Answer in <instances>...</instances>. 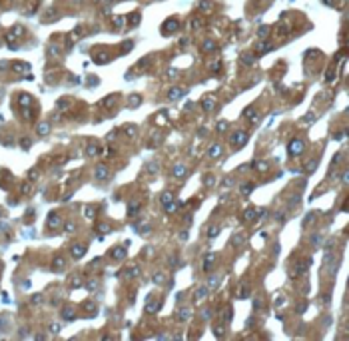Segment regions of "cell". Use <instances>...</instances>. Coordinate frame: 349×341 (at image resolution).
I'll return each instance as SVG.
<instances>
[{"mask_svg":"<svg viewBox=\"0 0 349 341\" xmlns=\"http://www.w3.org/2000/svg\"><path fill=\"white\" fill-rule=\"evenodd\" d=\"M130 104H132V106H138V104H140V96H138V94H134V96H132Z\"/></svg>","mask_w":349,"mask_h":341,"instance_id":"obj_41","label":"cell"},{"mask_svg":"<svg viewBox=\"0 0 349 341\" xmlns=\"http://www.w3.org/2000/svg\"><path fill=\"white\" fill-rule=\"evenodd\" d=\"M267 166H269L267 162H257V164H255V162H253V168H257L259 172H265V170H267Z\"/></svg>","mask_w":349,"mask_h":341,"instance_id":"obj_20","label":"cell"},{"mask_svg":"<svg viewBox=\"0 0 349 341\" xmlns=\"http://www.w3.org/2000/svg\"><path fill=\"white\" fill-rule=\"evenodd\" d=\"M84 309H86V311H94V309H96V303H92V301H86Z\"/></svg>","mask_w":349,"mask_h":341,"instance_id":"obj_36","label":"cell"},{"mask_svg":"<svg viewBox=\"0 0 349 341\" xmlns=\"http://www.w3.org/2000/svg\"><path fill=\"white\" fill-rule=\"evenodd\" d=\"M257 34H259V38H265V36L269 34V28H267V26H261V28H259V32H257Z\"/></svg>","mask_w":349,"mask_h":341,"instance_id":"obj_28","label":"cell"},{"mask_svg":"<svg viewBox=\"0 0 349 341\" xmlns=\"http://www.w3.org/2000/svg\"><path fill=\"white\" fill-rule=\"evenodd\" d=\"M182 94H184V90L182 88H174V90H170V100H178V98H182Z\"/></svg>","mask_w":349,"mask_h":341,"instance_id":"obj_11","label":"cell"},{"mask_svg":"<svg viewBox=\"0 0 349 341\" xmlns=\"http://www.w3.org/2000/svg\"><path fill=\"white\" fill-rule=\"evenodd\" d=\"M138 212H140V204H132L130 209H128V215H136Z\"/></svg>","mask_w":349,"mask_h":341,"instance_id":"obj_21","label":"cell"},{"mask_svg":"<svg viewBox=\"0 0 349 341\" xmlns=\"http://www.w3.org/2000/svg\"><path fill=\"white\" fill-rule=\"evenodd\" d=\"M154 281H156V283H164V281H166L164 273H156V275H154Z\"/></svg>","mask_w":349,"mask_h":341,"instance_id":"obj_34","label":"cell"},{"mask_svg":"<svg viewBox=\"0 0 349 341\" xmlns=\"http://www.w3.org/2000/svg\"><path fill=\"white\" fill-rule=\"evenodd\" d=\"M146 170H148V172H152V174H156V172H158V164H156V162H152V164H148V168H146Z\"/></svg>","mask_w":349,"mask_h":341,"instance_id":"obj_31","label":"cell"},{"mask_svg":"<svg viewBox=\"0 0 349 341\" xmlns=\"http://www.w3.org/2000/svg\"><path fill=\"white\" fill-rule=\"evenodd\" d=\"M208 235H210V237H214V235H217V227H211V229H210V234H208Z\"/></svg>","mask_w":349,"mask_h":341,"instance_id":"obj_49","label":"cell"},{"mask_svg":"<svg viewBox=\"0 0 349 341\" xmlns=\"http://www.w3.org/2000/svg\"><path fill=\"white\" fill-rule=\"evenodd\" d=\"M214 333H216L217 337H222V335H224V325H222V323L216 325V327H214Z\"/></svg>","mask_w":349,"mask_h":341,"instance_id":"obj_27","label":"cell"},{"mask_svg":"<svg viewBox=\"0 0 349 341\" xmlns=\"http://www.w3.org/2000/svg\"><path fill=\"white\" fill-rule=\"evenodd\" d=\"M94 60H96V62H106V60H108V54H98V56L94 54Z\"/></svg>","mask_w":349,"mask_h":341,"instance_id":"obj_32","label":"cell"},{"mask_svg":"<svg viewBox=\"0 0 349 341\" xmlns=\"http://www.w3.org/2000/svg\"><path fill=\"white\" fill-rule=\"evenodd\" d=\"M178 26H180V24H178V20H176V18H168V20L164 22V26H162V32H164L166 36H170L172 32H176V30H178Z\"/></svg>","mask_w":349,"mask_h":341,"instance_id":"obj_2","label":"cell"},{"mask_svg":"<svg viewBox=\"0 0 349 341\" xmlns=\"http://www.w3.org/2000/svg\"><path fill=\"white\" fill-rule=\"evenodd\" d=\"M98 229L106 234V231H110V226H106V223H100V226H98Z\"/></svg>","mask_w":349,"mask_h":341,"instance_id":"obj_43","label":"cell"},{"mask_svg":"<svg viewBox=\"0 0 349 341\" xmlns=\"http://www.w3.org/2000/svg\"><path fill=\"white\" fill-rule=\"evenodd\" d=\"M112 255H114V259H124V257H126V248L112 249Z\"/></svg>","mask_w":349,"mask_h":341,"instance_id":"obj_10","label":"cell"},{"mask_svg":"<svg viewBox=\"0 0 349 341\" xmlns=\"http://www.w3.org/2000/svg\"><path fill=\"white\" fill-rule=\"evenodd\" d=\"M247 295H250V287H244L242 293H239V297H247Z\"/></svg>","mask_w":349,"mask_h":341,"instance_id":"obj_45","label":"cell"},{"mask_svg":"<svg viewBox=\"0 0 349 341\" xmlns=\"http://www.w3.org/2000/svg\"><path fill=\"white\" fill-rule=\"evenodd\" d=\"M245 116H247V118H250V120L253 122V124H255V122L259 120V114H253L251 110H247V112H245Z\"/></svg>","mask_w":349,"mask_h":341,"instance_id":"obj_22","label":"cell"},{"mask_svg":"<svg viewBox=\"0 0 349 341\" xmlns=\"http://www.w3.org/2000/svg\"><path fill=\"white\" fill-rule=\"evenodd\" d=\"M190 317H191V311H190V309H182V311H180V321H188Z\"/></svg>","mask_w":349,"mask_h":341,"instance_id":"obj_18","label":"cell"},{"mask_svg":"<svg viewBox=\"0 0 349 341\" xmlns=\"http://www.w3.org/2000/svg\"><path fill=\"white\" fill-rule=\"evenodd\" d=\"M303 148H305L303 140H291L289 144H287V152H289L291 156H299L303 152Z\"/></svg>","mask_w":349,"mask_h":341,"instance_id":"obj_1","label":"cell"},{"mask_svg":"<svg viewBox=\"0 0 349 341\" xmlns=\"http://www.w3.org/2000/svg\"><path fill=\"white\" fill-rule=\"evenodd\" d=\"M242 241H244V237H242V235H233V241H231V243H233V245H239Z\"/></svg>","mask_w":349,"mask_h":341,"instance_id":"obj_42","label":"cell"},{"mask_svg":"<svg viewBox=\"0 0 349 341\" xmlns=\"http://www.w3.org/2000/svg\"><path fill=\"white\" fill-rule=\"evenodd\" d=\"M136 24H140V14L138 12L130 14V26H136Z\"/></svg>","mask_w":349,"mask_h":341,"instance_id":"obj_19","label":"cell"},{"mask_svg":"<svg viewBox=\"0 0 349 341\" xmlns=\"http://www.w3.org/2000/svg\"><path fill=\"white\" fill-rule=\"evenodd\" d=\"M205 293H208V287H202V289H198V293H196V297H198V299H202V297H204Z\"/></svg>","mask_w":349,"mask_h":341,"instance_id":"obj_39","label":"cell"},{"mask_svg":"<svg viewBox=\"0 0 349 341\" xmlns=\"http://www.w3.org/2000/svg\"><path fill=\"white\" fill-rule=\"evenodd\" d=\"M126 134H130V136H134V134H136V128H134V126H130V130H128V128H126Z\"/></svg>","mask_w":349,"mask_h":341,"instance_id":"obj_46","label":"cell"},{"mask_svg":"<svg viewBox=\"0 0 349 341\" xmlns=\"http://www.w3.org/2000/svg\"><path fill=\"white\" fill-rule=\"evenodd\" d=\"M172 174L176 176V178H184V176H186V166H184V164H176V166H174V170H172Z\"/></svg>","mask_w":349,"mask_h":341,"instance_id":"obj_5","label":"cell"},{"mask_svg":"<svg viewBox=\"0 0 349 341\" xmlns=\"http://www.w3.org/2000/svg\"><path fill=\"white\" fill-rule=\"evenodd\" d=\"M204 184H205V186H214V178H211V176H208V178L204 180Z\"/></svg>","mask_w":349,"mask_h":341,"instance_id":"obj_44","label":"cell"},{"mask_svg":"<svg viewBox=\"0 0 349 341\" xmlns=\"http://www.w3.org/2000/svg\"><path fill=\"white\" fill-rule=\"evenodd\" d=\"M321 243V237L319 235H313V245H319Z\"/></svg>","mask_w":349,"mask_h":341,"instance_id":"obj_47","label":"cell"},{"mask_svg":"<svg viewBox=\"0 0 349 341\" xmlns=\"http://www.w3.org/2000/svg\"><path fill=\"white\" fill-rule=\"evenodd\" d=\"M62 317H66V319H72V317H74V311H72L70 307H66L64 311H62Z\"/></svg>","mask_w":349,"mask_h":341,"instance_id":"obj_25","label":"cell"},{"mask_svg":"<svg viewBox=\"0 0 349 341\" xmlns=\"http://www.w3.org/2000/svg\"><path fill=\"white\" fill-rule=\"evenodd\" d=\"M48 130H50V126H48V124H40V126H38V134L44 136V134H48Z\"/></svg>","mask_w":349,"mask_h":341,"instance_id":"obj_23","label":"cell"},{"mask_svg":"<svg viewBox=\"0 0 349 341\" xmlns=\"http://www.w3.org/2000/svg\"><path fill=\"white\" fill-rule=\"evenodd\" d=\"M204 50H205V52H210V50H216V44H214L211 40H205V42H204Z\"/></svg>","mask_w":349,"mask_h":341,"instance_id":"obj_24","label":"cell"},{"mask_svg":"<svg viewBox=\"0 0 349 341\" xmlns=\"http://www.w3.org/2000/svg\"><path fill=\"white\" fill-rule=\"evenodd\" d=\"M62 268H64V257H62V255H56L54 261H52V269L54 271H60Z\"/></svg>","mask_w":349,"mask_h":341,"instance_id":"obj_7","label":"cell"},{"mask_svg":"<svg viewBox=\"0 0 349 341\" xmlns=\"http://www.w3.org/2000/svg\"><path fill=\"white\" fill-rule=\"evenodd\" d=\"M315 166H317V160H311L307 166H305V172H313L315 170Z\"/></svg>","mask_w":349,"mask_h":341,"instance_id":"obj_30","label":"cell"},{"mask_svg":"<svg viewBox=\"0 0 349 341\" xmlns=\"http://www.w3.org/2000/svg\"><path fill=\"white\" fill-rule=\"evenodd\" d=\"M208 154H210L211 158H217V156L222 154V146H219V144H214V146L210 148V152H208Z\"/></svg>","mask_w":349,"mask_h":341,"instance_id":"obj_12","label":"cell"},{"mask_svg":"<svg viewBox=\"0 0 349 341\" xmlns=\"http://www.w3.org/2000/svg\"><path fill=\"white\" fill-rule=\"evenodd\" d=\"M251 190H253V184H245V186H242V192H244V194H250Z\"/></svg>","mask_w":349,"mask_h":341,"instance_id":"obj_38","label":"cell"},{"mask_svg":"<svg viewBox=\"0 0 349 341\" xmlns=\"http://www.w3.org/2000/svg\"><path fill=\"white\" fill-rule=\"evenodd\" d=\"M214 106H216V98H214V96H210V98H205V100L202 102V108H204L205 112H211Z\"/></svg>","mask_w":349,"mask_h":341,"instance_id":"obj_4","label":"cell"},{"mask_svg":"<svg viewBox=\"0 0 349 341\" xmlns=\"http://www.w3.org/2000/svg\"><path fill=\"white\" fill-rule=\"evenodd\" d=\"M271 48H273V46H271L269 42H264V44H259V46H257V52H259V54H264V52H269Z\"/></svg>","mask_w":349,"mask_h":341,"instance_id":"obj_15","label":"cell"},{"mask_svg":"<svg viewBox=\"0 0 349 341\" xmlns=\"http://www.w3.org/2000/svg\"><path fill=\"white\" fill-rule=\"evenodd\" d=\"M144 309H146V313H156V311L160 309V303H158V301H150Z\"/></svg>","mask_w":349,"mask_h":341,"instance_id":"obj_9","label":"cell"},{"mask_svg":"<svg viewBox=\"0 0 349 341\" xmlns=\"http://www.w3.org/2000/svg\"><path fill=\"white\" fill-rule=\"evenodd\" d=\"M255 218H257V212H255V209H247V212L244 214V220H247V221H250V220H255Z\"/></svg>","mask_w":349,"mask_h":341,"instance_id":"obj_17","label":"cell"},{"mask_svg":"<svg viewBox=\"0 0 349 341\" xmlns=\"http://www.w3.org/2000/svg\"><path fill=\"white\" fill-rule=\"evenodd\" d=\"M242 60H244L247 66H253V58H251V56H247V54H242Z\"/></svg>","mask_w":349,"mask_h":341,"instance_id":"obj_26","label":"cell"},{"mask_svg":"<svg viewBox=\"0 0 349 341\" xmlns=\"http://www.w3.org/2000/svg\"><path fill=\"white\" fill-rule=\"evenodd\" d=\"M313 218H315V214H309V215H307V218H305V226H307L309 221H313Z\"/></svg>","mask_w":349,"mask_h":341,"instance_id":"obj_48","label":"cell"},{"mask_svg":"<svg viewBox=\"0 0 349 341\" xmlns=\"http://www.w3.org/2000/svg\"><path fill=\"white\" fill-rule=\"evenodd\" d=\"M48 223H50V227H56L60 223V218L56 214H50V218H48Z\"/></svg>","mask_w":349,"mask_h":341,"instance_id":"obj_16","label":"cell"},{"mask_svg":"<svg viewBox=\"0 0 349 341\" xmlns=\"http://www.w3.org/2000/svg\"><path fill=\"white\" fill-rule=\"evenodd\" d=\"M245 142H247V132H244V130H242V132L237 130L236 134L231 136V144H233V146H244Z\"/></svg>","mask_w":349,"mask_h":341,"instance_id":"obj_3","label":"cell"},{"mask_svg":"<svg viewBox=\"0 0 349 341\" xmlns=\"http://www.w3.org/2000/svg\"><path fill=\"white\" fill-rule=\"evenodd\" d=\"M228 128V122H217V132H225Z\"/></svg>","mask_w":349,"mask_h":341,"instance_id":"obj_40","label":"cell"},{"mask_svg":"<svg viewBox=\"0 0 349 341\" xmlns=\"http://www.w3.org/2000/svg\"><path fill=\"white\" fill-rule=\"evenodd\" d=\"M170 265H178V257H172V259H170Z\"/></svg>","mask_w":349,"mask_h":341,"instance_id":"obj_50","label":"cell"},{"mask_svg":"<svg viewBox=\"0 0 349 341\" xmlns=\"http://www.w3.org/2000/svg\"><path fill=\"white\" fill-rule=\"evenodd\" d=\"M96 178H98V180H106V178H108V168L98 166L96 168Z\"/></svg>","mask_w":349,"mask_h":341,"instance_id":"obj_8","label":"cell"},{"mask_svg":"<svg viewBox=\"0 0 349 341\" xmlns=\"http://www.w3.org/2000/svg\"><path fill=\"white\" fill-rule=\"evenodd\" d=\"M214 259H216V257H214V254H210V257H205V261H204V269H205V271H210V269H211Z\"/></svg>","mask_w":349,"mask_h":341,"instance_id":"obj_14","label":"cell"},{"mask_svg":"<svg viewBox=\"0 0 349 341\" xmlns=\"http://www.w3.org/2000/svg\"><path fill=\"white\" fill-rule=\"evenodd\" d=\"M30 102H32V100L28 98V94H22V96H20V104H24V106H26V104H30Z\"/></svg>","mask_w":349,"mask_h":341,"instance_id":"obj_35","label":"cell"},{"mask_svg":"<svg viewBox=\"0 0 349 341\" xmlns=\"http://www.w3.org/2000/svg\"><path fill=\"white\" fill-rule=\"evenodd\" d=\"M138 271H140V269H138V265H134V268H130V269H128V275H130V277H136V275H138Z\"/></svg>","mask_w":349,"mask_h":341,"instance_id":"obj_33","label":"cell"},{"mask_svg":"<svg viewBox=\"0 0 349 341\" xmlns=\"http://www.w3.org/2000/svg\"><path fill=\"white\" fill-rule=\"evenodd\" d=\"M96 154H98V146L90 144V146H88V156H96Z\"/></svg>","mask_w":349,"mask_h":341,"instance_id":"obj_29","label":"cell"},{"mask_svg":"<svg viewBox=\"0 0 349 341\" xmlns=\"http://www.w3.org/2000/svg\"><path fill=\"white\" fill-rule=\"evenodd\" d=\"M112 24H114V26H116V28H118V26H122V24H124V18H122V16H116V18H114V22H112Z\"/></svg>","mask_w":349,"mask_h":341,"instance_id":"obj_37","label":"cell"},{"mask_svg":"<svg viewBox=\"0 0 349 341\" xmlns=\"http://www.w3.org/2000/svg\"><path fill=\"white\" fill-rule=\"evenodd\" d=\"M172 200H174V194H172V192H164V194L160 195V201H162L164 206H166V204H170Z\"/></svg>","mask_w":349,"mask_h":341,"instance_id":"obj_13","label":"cell"},{"mask_svg":"<svg viewBox=\"0 0 349 341\" xmlns=\"http://www.w3.org/2000/svg\"><path fill=\"white\" fill-rule=\"evenodd\" d=\"M84 254H86V245H80V243H76V245L72 248V255L76 257V259H78V257H82Z\"/></svg>","mask_w":349,"mask_h":341,"instance_id":"obj_6","label":"cell"}]
</instances>
